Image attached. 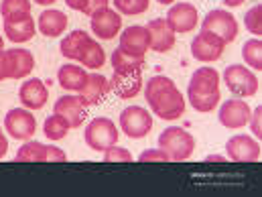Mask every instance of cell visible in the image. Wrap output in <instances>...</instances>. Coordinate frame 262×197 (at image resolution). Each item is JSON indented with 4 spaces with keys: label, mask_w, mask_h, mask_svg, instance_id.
<instances>
[{
    "label": "cell",
    "mask_w": 262,
    "mask_h": 197,
    "mask_svg": "<svg viewBox=\"0 0 262 197\" xmlns=\"http://www.w3.org/2000/svg\"><path fill=\"white\" fill-rule=\"evenodd\" d=\"M244 27L254 37H262V4L252 6L244 16Z\"/></svg>",
    "instance_id": "33"
},
{
    "label": "cell",
    "mask_w": 262,
    "mask_h": 197,
    "mask_svg": "<svg viewBox=\"0 0 262 197\" xmlns=\"http://www.w3.org/2000/svg\"><path fill=\"white\" fill-rule=\"evenodd\" d=\"M4 35L14 45L27 43L37 35V25H35L31 14L23 16V18H16V20H4Z\"/></svg>",
    "instance_id": "20"
},
{
    "label": "cell",
    "mask_w": 262,
    "mask_h": 197,
    "mask_svg": "<svg viewBox=\"0 0 262 197\" xmlns=\"http://www.w3.org/2000/svg\"><path fill=\"white\" fill-rule=\"evenodd\" d=\"M47 152V144L39 140H25V144L16 150V161L18 163H43Z\"/></svg>",
    "instance_id": "26"
},
{
    "label": "cell",
    "mask_w": 262,
    "mask_h": 197,
    "mask_svg": "<svg viewBox=\"0 0 262 197\" xmlns=\"http://www.w3.org/2000/svg\"><path fill=\"white\" fill-rule=\"evenodd\" d=\"M187 98H189V104L193 106L195 112H201V114H207L211 110L217 108L220 104V92L215 94H195V92H187Z\"/></svg>",
    "instance_id": "31"
},
{
    "label": "cell",
    "mask_w": 262,
    "mask_h": 197,
    "mask_svg": "<svg viewBox=\"0 0 262 197\" xmlns=\"http://www.w3.org/2000/svg\"><path fill=\"white\" fill-rule=\"evenodd\" d=\"M124 51H128L132 55H146V51L150 49V37L146 27L142 25H132L126 27L124 31H120V45Z\"/></svg>",
    "instance_id": "15"
},
{
    "label": "cell",
    "mask_w": 262,
    "mask_h": 197,
    "mask_svg": "<svg viewBox=\"0 0 262 197\" xmlns=\"http://www.w3.org/2000/svg\"><path fill=\"white\" fill-rule=\"evenodd\" d=\"M71 130V126L67 124V120L63 116H59V114H51L47 120H45V124H43V132H45V136L49 138V140H61V138H66L67 134Z\"/></svg>",
    "instance_id": "29"
},
{
    "label": "cell",
    "mask_w": 262,
    "mask_h": 197,
    "mask_svg": "<svg viewBox=\"0 0 262 197\" xmlns=\"http://www.w3.org/2000/svg\"><path fill=\"white\" fill-rule=\"evenodd\" d=\"M144 98L152 114L161 120H179L185 114V98L175 85V81L167 75H152L146 81Z\"/></svg>",
    "instance_id": "1"
},
{
    "label": "cell",
    "mask_w": 262,
    "mask_h": 197,
    "mask_svg": "<svg viewBox=\"0 0 262 197\" xmlns=\"http://www.w3.org/2000/svg\"><path fill=\"white\" fill-rule=\"evenodd\" d=\"M120 130L128 138H144L152 130V114L142 106H128L120 112Z\"/></svg>",
    "instance_id": "6"
},
{
    "label": "cell",
    "mask_w": 262,
    "mask_h": 197,
    "mask_svg": "<svg viewBox=\"0 0 262 197\" xmlns=\"http://www.w3.org/2000/svg\"><path fill=\"white\" fill-rule=\"evenodd\" d=\"M110 61H112V67L116 73H132V71H142L144 55H132L128 51H124L122 47H118V49H114Z\"/></svg>",
    "instance_id": "25"
},
{
    "label": "cell",
    "mask_w": 262,
    "mask_h": 197,
    "mask_svg": "<svg viewBox=\"0 0 262 197\" xmlns=\"http://www.w3.org/2000/svg\"><path fill=\"white\" fill-rule=\"evenodd\" d=\"M90 27L98 39L110 41L116 35H120V31H122V14L116 12L114 8L106 6V8H102L90 16Z\"/></svg>",
    "instance_id": "10"
},
{
    "label": "cell",
    "mask_w": 262,
    "mask_h": 197,
    "mask_svg": "<svg viewBox=\"0 0 262 197\" xmlns=\"http://www.w3.org/2000/svg\"><path fill=\"white\" fill-rule=\"evenodd\" d=\"M85 77H88V73H85L83 67L71 65V63L61 65L59 71H57V81H59V85L63 90H67V92H79L81 85H83V81H85Z\"/></svg>",
    "instance_id": "24"
},
{
    "label": "cell",
    "mask_w": 262,
    "mask_h": 197,
    "mask_svg": "<svg viewBox=\"0 0 262 197\" xmlns=\"http://www.w3.org/2000/svg\"><path fill=\"white\" fill-rule=\"evenodd\" d=\"M250 104L242 98H232L228 102H224L220 106V112H217V118H220V124L226 126L228 130H240L244 126H248V118H250Z\"/></svg>",
    "instance_id": "9"
},
{
    "label": "cell",
    "mask_w": 262,
    "mask_h": 197,
    "mask_svg": "<svg viewBox=\"0 0 262 197\" xmlns=\"http://www.w3.org/2000/svg\"><path fill=\"white\" fill-rule=\"evenodd\" d=\"M8 79H25L35 67V57L27 49H6Z\"/></svg>",
    "instance_id": "19"
},
{
    "label": "cell",
    "mask_w": 262,
    "mask_h": 197,
    "mask_svg": "<svg viewBox=\"0 0 262 197\" xmlns=\"http://www.w3.org/2000/svg\"><path fill=\"white\" fill-rule=\"evenodd\" d=\"M53 112L59 114V116H63L71 128H79L83 124L85 116H88V106H83L77 96H71L69 94V96H63V98H59L55 102Z\"/></svg>",
    "instance_id": "16"
},
{
    "label": "cell",
    "mask_w": 262,
    "mask_h": 197,
    "mask_svg": "<svg viewBox=\"0 0 262 197\" xmlns=\"http://www.w3.org/2000/svg\"><path fill=\"white\" fill-rule=\"evenodd\" d=\"M108 4H110V0H88V4H85V8H83V14L92 16L94 12H98V10L106 8Z\"/></svg>",
    "instance_id": "38"
},
{
    "label": "cell",
    "mask_w": 262,
    "mask_h": 197,
    "mask_svg": "<svg viewBox=\"0 0 262 197\" xmlns=\"http://www.w3.org/2000/svg\"><path fill=\"white\" fill-rule=\"evenodd\" d=\"M61 161H67L66 150H61L59 146H47V152H45V163H61Z\"/></svg>",
    "instance_id": "37"
},
{
    "label": "cell",
    "mask_w": 262,
    "mask_h": 197,
    "mask_svg": "<svg viewBox=\"0 0 262 197\" xmlns=\"http://www.w3.org/2000/svg\"><path fill=\"white\" fill-rule=\"evenodd\" d=\"M4 130L16 140H29L37 132V118L27 108H12L4 116Z\"/></svg>",
    "instance_id": "7"
},
{
    "label": "cell",
    "mask_w": 262,
    "mask_h": 197,
    "mask_svg": "<svg viewBox=\"0 0 262 197\" xmlns=\"http://www.w3.org/2000/svg\"><path fill=\"white\" fill-rule=\"evenodd\" d=\"M47 98H49V92H47V85L33 77V79H27L23 81L20 90H18V100L23 104V108L27 110H41L45 104H47Z\"/></svg>",
    "instance_id": "14"
},
{
    "label": "cell",
    "mask_w": 262,
    "mask_h": 197,
    "mask_svg": "<svg viewBox=\"0 0 262 197\" xmlns=\"http://www.w3.org/2000/svg\"><path fill=\"white\" fill-rule=\"evenodd\" d=\"M104 163H132V155L124 146H110L104 150Z\"/></svg>",
    "instance_id": "34"
},
{
    "label": "cell",
    "mask_w": 262,
    "mask_h": 197,
    "mask_svg": "<svg viewBox=\"0 0 262 197\" xmlns=\"http://www.w3.org/2000/svg\"><path fill=\"white\" fill-rule=\"evenodd\" d=\"M205 161L207 163H226V157H222V155H207Z\"/></svg>",
    "instance_id": "42"
},
{
    "label": "cell",
    "mask_w": 262,
    "mask_h": 197,
    "mask_svg": "<svg viewBox=\"0 0 262 197\" xmlns=\"http://www.w3.org/2000/svg\"><path fill=\"white\" fill-rule=\"evenodd\" d=\"M222 2H224L228 8H236V6H242L246 0H222Z\"/></svg>",
    "instance_id": "43"
},
{
    "label": "cell",
    "mask_w": 262,
    "mask_h": 197,
    "mask_svg": "<svg viewBox=\"0 0 262 197\" xmlns=\"http://www.w3.org/2000/svg\"><path fill=\"white\" fill-rule=\"evenodd\" d=\"M92 41H94V39H92L90 33H85V31H73V33H69V35H66V37L61 39V45H59L61 55H63L66 59H69V61H79L81 53L85 51V47H88Z\"/></svg>",
    "instance_id": "23"
},
{
    "label": "cell",
    "mask_w": 262,
    "mask_h": 197,
    "mask_svg": "<svg viewBox=\"0 0 262 197\" xmlns=\"http://www.w3.org/2000/svg\"><path fill=\"white\" fill-rule=\"evenodd\" d=\"M37 4H41V6H49V4H53V2H57V0H35Z\"/></svg>",
    "instance_id": "44"
},
{
    "label": "cell",
    "mask_w": 262,
    "mask_h": 197,
    "mask_svg": "<svg viewBox=\"0 0 262 197\" xmlns=\"http://www.w3.org/2000/svg\"><path fill=\"white\" fill-rule=\"evenodd\" d=\"M248 126H250V130H252V136L262 140V106H256V108L250 112Z\"/></svg>",
    "instance_id": "36"
},
{
    "label": "cell",
    "mask_w": 262,
    "mask_h": 197,
    "mask_svg": "<svg viewBox=\"0 0 262 197\" xmlns=\"http://www.w3.org/2000/svg\"><path fill=\"white\" fill-rule=\"evenodd\" d=\"M8 79V63H6V49L0 51V81Z\"/></svg>",
    "instance_id": "39"
},
{
    "label": "cell",
    "mask_w": 262,
    "mask_h": 197,
    "mask_svg": "<svg viewBox=\"0 0 262 197\" xmlns=\"http://www.w3.org/2000/svg\"><path fill=\"white\" fill-rule=\"evenodd\" d=\"M242 57L244 63L250 67L252 71H262V41L260 39H250L242 47Z\"/></svg>",
    "instance_id": "30"
},
{
    "label": "cell",
    "mask_w": 262,
    "mask_h": 197,
    "mask_svg": "<svg viewBox=\"0 0 262 197\" xmlns=\"http://www.w3.org/2000/svg\"><path fill=\"white\" fill-rule=\"evenodd\" d=\"M148 37H150V49L157 53H167L175 45V33L167 25L165 18H152L146 25Z\"/></svg>",
    "instance_id": "17"
},
{
    "label": "cell",
    "mask_w": 262,
    "mask_h": 197,
    "mask_svg": "<svg viewBox=\"0 0 262 197\" xmlns=\"http://www.w3.org/2000/svg\"><path fill=\"white\" fill-rule=\"evenodd\" d=\"M142 90V71L132 73H116L110 79V92H114L120 100H130Z\"/></svg>",
    "instance_id": "18"
},
{
    "label": "cell",
    "mask_w": 262,
    "mask_h": 197,
    "mask_svg": "<svg viewBox=\"0 0 262 197\" xmlns=\"http://www.w3.org/2000/svg\"><path fill=\"white\" fill-rule=\"evenodd\" d=\"M159 148H163L171 161H187L195 150V138L193 134L179 126H169L159 134Z\"/></svg>",
    "instance_id": "2"
},
{
    "label": "cell",
    "mask_w": 262,
    "mask_h": 197,
    "mask_svg": "<svg viewBox=\"0 0 262 197\" xmlns=\"http://www.w3.org/2000/svg\"><path fill=\"white\" fill-rule=\"evenodd\" d=\"M201 31L213 33L228 45V43L236 41V37H238V20L232 12H228L224 8H215V10H209L207 16L203 18Z\"/></svg>",
    "instance_id": "5"
},
{
    "label": "cell",
    "mask_w": 262,
    "mask_h": 197,
    "mask_svg": "<svg viewBox=\"0 0 262 197\" xmlns=\"http://www.w3.org/2000/svg\"><path fill=\"white\" fill-rule=\"evenodd\" d=\"M66 4L71 8V10H79V12H83V8H85L88 0H66Z\"/></svg>",
    "instance_id": "40"
},
{
    "label": "cell",
    "mask_w": 262,
    "mask_h": 197,
    "mask_svg": "<svg viewBox=\"0 0 262 197\" xmlns=\"http://www.w3.org/2000/svg\"><path fill=\"white\" fill-rule=\"evenodd\" d=\"M157 2H159V4H173L175 0H157Z\"/></svg>",
    "instance_id": "45"
},
{
    "label": "cell",
    "mask_w": 262,
    "mask_h": 197,
    "mask_svg": "<svg viewBox=\"0 0 262 197\" xmlns=\"http://www.w3.org/2000/svg\"><path fill=\"white\" fill-rule=\"evenodd\" d=\"M4 49V39H2V35H0V51Z\"/></svg>",
    "instance_id": "46"
},
{
    "label": "cell",
    "mask_w": 262,
    "mask_h": 197,
    "mask_svg": "<svg viewBox=\"0 0 262 197\" xmlns=\"http://www.w3.org/2000/svg\"><path fill=\"white\" fill-rule=\"evenodd\" d=\"M31 14V0H2L0 16L2 20H16Z\"/></svg>",
    "instance_id": "27"
},
{
    "label": "cell",
    "mask_w": 262,
    "mask_h": 197,
    "mask_svg": "<svg viewBox=\"0 0 262 197\" xmlns=\"http://www.w3.org/2000/svg\"><path fill=\"white\" fill-rule=\"evenodd\" d=\"M228 159L234 163H254L260 159V142L250 134H236L226 142Z\"/></svg>",
    "instance_id": "8"
},
{
    "label": "cell",
    "mask_w": 262,
    "mask_h": 197,
    "mask_svg": "<svg viewBox=\"0 0 262 197\" xmlns=\"http://www.w3.org/2000/svg\"><path fill=\"white\" fill-rule=\"evenodd\" d=\"M110 94V79L104 77L102 73H88L81 90L77 92V98L81 100L83 106H98L106 100Z\"/></svg>",
    "instance_id": "13"
},
{
    "label": "cell",
    "mask_w": 262,
    "mask_h": 197,
    "mask_svg": "<svg viewBox=\"0 0 262 197\" xmlns=\"http://www.w3.org/2000/svg\"><path fill=\"white\" fill-rule=\"evenodd\" d=\"M79 63L83 67H88V69H100V67H104V63H106V51H104V47L94 39L85 47V51L81 53Z\"/></svg>",
    "instance_id": "28"
},
{
    "label": "cell",
    "mask_w": 262,
    "mask_h": 197,
    "mask_svg": "<svg viewBox=\"0 0 262 197\" xmlns=\"http://www.w3.org/2000/svg\"><path fill=\"white\" fill-rule=\"evenodd\" d=\"M187 92L195 94H215L220 92V73L213 67H199L191 75Z\"/></svg>",
    "instance_id": "22"
},
{
    "label": "cell",
    "mask_w": 262,
    "mask_h": 197,
    "mask_svg": "<svg viewBox=\"0 0 262 197\" xmlns=\"http://www.w3.org/2000/svg\"><path fill=\"white\" fill-rule=\"evenodd\" d=\"M167 25L171 27V31L177 35H185L195 31L197 23H199V12L191 2H177L169 8L167 16H165Z\"/></svg>",
    "instance_id": "11"
},
{
    "label": "cell",
    "mask_w": 262,
    "mask_h": 197,
    "mask_svg": "<svg viewBox=\"0 0 262 197\" xmlns=\"http://www.w3.org/2000/svg\"><path fill=\"white\" fill-rule=\"evenodd\" d=\"M8 152V138L4 136V132L0 130V159H4Z\"/></svg>",
    "instance_id": "41"
},
{
    "label": "cell",
    "mask_w": 262,
    "mask_h": 197,
    "mask_svg": "<svg viewBox=\"0 0 262 197\" xmlns=\"http://www.w3.org/2000/svg\"><path fill=\"white\" fill-rule=\"evenodd\" d=\"M226 87L238 98H252L258 92V77L246 65H228L224 71Z\"/></svg>",
    "instance_id": "4"
},
{
    "label": "cell",
    "mask_w": 262,
    "mask_h": 197,
    "mask_svg": "<svg viewBox=\"0 0 262 197\" xmlns=\"http://www.w3.org/2000/svg\"><path fill=\"white\" fill-rule=\"evenodd\" d=\"M112 2H114V10L126 16L144 14L150 6V0H112Z\"/></svg>",
    "instance_id": "32"
},
{
    "label": "cell",
    "mask_w": 262,
    "mask_h": 197,
    "mask_svg": "<svg viewBox=\"0 0 262 197\" xmlns=\"http://www.w3.org/2000/svg\"><path fill=\"white\" fill-rule=\"evenodd\" d=\"M226 43L215 37L213 33L201 31L199 35H195V39L191 41V55L201 63H213L224 55Z\"/></svg>",
    "instance_id": "12"
},
{
    "label": "cell",
    "mask_w": 262,
    "mask_h": 197,
    "mask_svg": "<svg viewBox=\"0 0 262 197\" xmlns=\"http://www.w3.org/2000/svg\"><path fill=\"white\" fill-rule=\"evenodd\" d=\"M118 136H120V128L110 120V118H94L88 126H85V144L96 150V152H104L108 150L110 146H114L118 142Z\"/></svg>",
    "instance_id": "3"
},
{
    "label": "cell",
    "mask_w": 262,
    "mask_h": 197,
    "mask_svg": "<svg viewBox=\"0 0 262 197\" xmlns=\"http://www.w3.org/2000/svg\"><path fill=\"white\" fill-rule=\"evenodd\" d=\"M67 25H69V20H67L66 12H61V10H57V8H49V10H43V12L39 14L37 29H39V33H43L45 37L55 39V37H59V35L66 33Z\"/></svg>",
    "instance_id": "21"
},
{
    "label": "cell",
    "mask_w": 262,
    "mask_h": 197,
    "mask_svg": "<svg viewBox=\"0 0 262 197\" xmlns=\"http://www.w3.org/2000/svg\"><path fill=\"white\" fill-rule=\"evenodd\" d=\"M138 161L140 163H171L169 155L163 150V148H148V150H142L138 155Z\"/></svg>",
    "instance_id": "35"
}]
</instances>
